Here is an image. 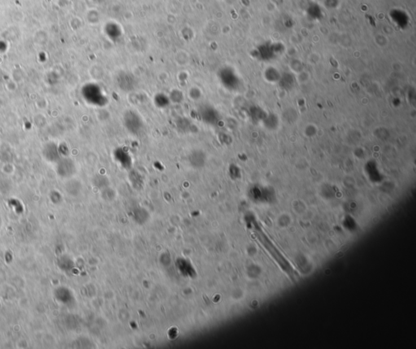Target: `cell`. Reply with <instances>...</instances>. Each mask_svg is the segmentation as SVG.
Wrapping results in <instances>:
<instances>
[{
  "mask_svg": "<svg viewBox=\"0 0 416 349\" xmlns=\"http://www.w3.org/2000/svg\"><path fill=\"white\" fill-rule=\"evenodd\" d=\"M254 228V233H255V235L258 238V241L260 242L266 250L272 256V258L280 266V269L283 271H285V273H287L288 275H291L292 274H294V270L292 268L290 263L288 262V260L277 249V248L275 246V244L272 243V240H270L269 238L266 235L265 233L261 230L259 226L255 225Z\"/></svg>",
  "mask_w": 416,
  "mask_h": 349,
  "instance_id": "obj_1",
  "label": "cell"
},
{
  "mask_svg": "<svg viewBox=\"0 0 416 349\" xmlns=\"http://www.w3.org/2000/svg\"><path fill=\"white\" fill-rule=\"evenodd\" d=\"M124 124L126 130L134 135H138L143 127V120L134 111H127L124 115Z\"/></svg>",
  "mask_w": 416,
  "mask_h": 349,
  "instance_id": "obj_2",
  "label": "cell"
},
{
  "mask_svg": "<svg viewBox=\"0 0 416 349\" xmlns=\"http://www.w3.org/2000/svg\"><path fill=\"white\" fill-rule=\"evenodd\" d=\"M199 115L202 121L208 125H215L219 122L218 112L211 106H202L199 109Z\"/></svg>",
  "mask_w": 416,
  "mask_h": 349,
  "instance_id": "obj_3",
  "label": "cell"
}]
</instances>
